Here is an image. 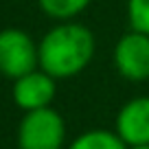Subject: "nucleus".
<instances>
[{
    "label": "nucleus",
    "instance_id": "4",
    "mask_svg": "<svg viewBox=\"0 0 149 149\" xmlns=\"http://www.w3.org/2000/svg\"><path fill=\"white\" fill-rule=\"evenodd\" d=\"M114 68L123 79L140 84L149 79V35L136 29H130L118 37L114 53Z\"/></svg>",
    "mask_w": 149,
    "mask_h": 149
},
{
    "label": "nucleus",
    "instance_id": "5",
    "mask_svg": "<svg viewBox=\"0 0 149 149\" xmlns=\"http://www.w3.org/2000/svg\"><path fill=\"white\" fill-rule=\"evenodd\" d=\"M55 94H57V79L42 68H35L13 79V88H11L13 103L22 112L48 107L55 101Z\"/></svg>",
    "mask_w": 149,
    "mask_h": 149
},
{
    "label": "nucleus",
    "instance_id": "10",
    "mask_svg": "<svg viewBox=\"0 0 149 149\" xmlns=\"http://www.w3.org/2000/svg\"><path fill=\"white\" fill-rule=\"evenodd\" d=\"M127 149H149V143L147 145H130Z\"/></svg>",
    "mask_w": 149,
    "mask_h": 149
},
{
    "label": "nucleus",
    "instance_id": "8",
    "mask_svg": "<svg viewBox=\"0 0 149 149\" xmlns=\"http://www.w3.org/2000/svg\"><path fill=\"white\" fill-rule=\"evenodd\" d=\"M90 5H92V0H37V7L42 9V13L57 22L74 20Z\"/></svg>",
    "mask_w": 149,
    "mask_h": 149
},
{
    "label": "nucleus",
    "instance_id": "6",
    "mask_svg": "<svg viewBox=\"0 0 149 149\" xmlns=\"http://www.w3.org/2000/svg\"><path fill=\"white\" fill-rule=\"evenodd\" d=\"M116 134L123 138L127 147L149 143V97L130 99L118 110Z\"/></svg>",
    "mask_w": 149,
    "mask_h": 149
},
{
    "label": "nucleus",
    "instance_id": "1",
    "mask_svg": "<svg viewBox=\"0 0 149 149\" xmlns=\"http://www.w3.org/2000/svg\"><path fill=\"white\" fill-rule=\"evenodd\" d=\"M37 51L40 68L61 81L84 72L90 66L97 53V40L86 24L66 20L44 33V37L37 42Z\"/></svg>",
    "mask_w": 149,
    "mask_h": 149
},
{
    "label": "nucleus",
    "instance_id": "2",
    "mask_svg": "<svg viewBox=\"0 0 149 149\" xmlns=\"http://www.w3.org/2000/svg\"><path fill=\"white\" fill-rule=\"evenodd\" d=\"M66 140V123L57 110L40 107L24 112L18 125L20 149H61Z\"/></svg>",
    "mask_w": 149,
    "mask_h": 149
},
{
    "label": "nucleus",
    "instance_id": "3",
    "mask_svg": "<svg viewBox=\"0 0 149 149\" xmlns=\"http://www.w3.org/2000/svg\"><path fill=\"white\" fill-rule=\"evenodd\" d=\"M40 68L37 42L18 26L0 29V74L11 81Z\"/></svg>",
    "mask_w": 149,
    "mask_h": 149
},
{
    "label": "nucleus",
    "instance_id": "9",
    "mask_svg": "<svg viewBox=\"0 0 149 149\" xmlns=\"http://www.w3.org/2000/svg\"><path fill=\"white\" fill-rule=\"evenodd\" d=\"M130 26L149 35V0H127Z\"/></svg>",
    "mask_w": 149,
    "mask_h": 149
},
{
    "label": "nucleus",
    "instance_id": "7",
    "mask_svg": "<svg viewBox=\"0 0 149 149\" xmlns=\"http://www.w3.org/2000/svg\"><path fill=\"white\" fill-rule=\"evenodd\" d=\"M68 149H127L123 138L110 130H90L70 143Z\"/></svg>",
    "mask_w": 149,
    "mask_h": 149
}]
</instances>
